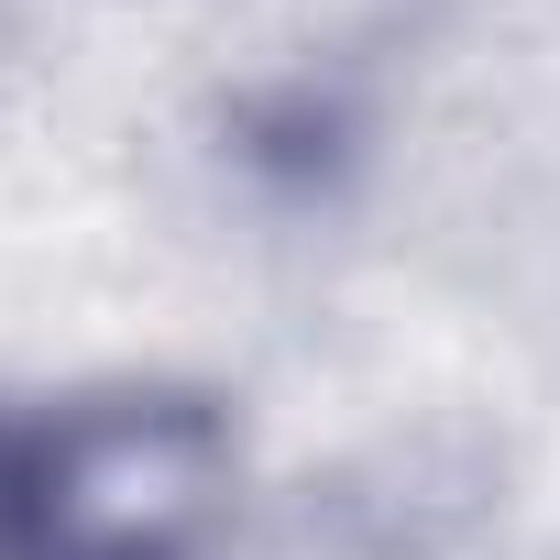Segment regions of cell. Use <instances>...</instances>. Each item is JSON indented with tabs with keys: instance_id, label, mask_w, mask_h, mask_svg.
I'll use <instances>...</instances> for the list:
<instances>
[{
	"instance_id": "cell-1",
	"label": "cell",
	"mask_w": 560,
	"mask_h": 560,
	"mask_svg": "<svg viewBox=\"0 0 560 560\" xmlns=\"http://www.w3.org/2000/svg\"><path fill=\"white\" fill-rule=\"evenodd\" d=\"M242 429L187 385H89L0 418V560H220Z\"/></svg>"
}]
</instances>
